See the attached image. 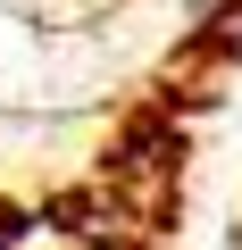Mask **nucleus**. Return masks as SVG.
Masks as SVG:
<instances>
[]
</instances>
